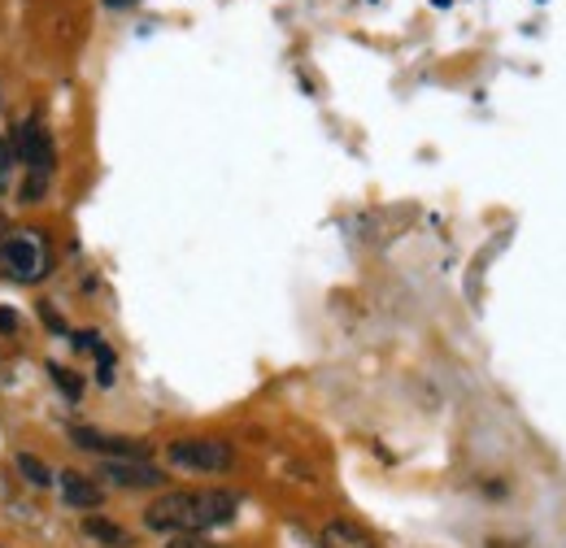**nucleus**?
<instances>
[{
    "instance_id": "1",
    "label": "nucleus",
    "mask_w": 566,
    "mask_h": 548,
    "mask_svg": "<svg viewBox=\"0 0 566 548\" xmlns=\"http://www.w3.org/2000/svg\"><path fill=\"white\" fill-rule=\"evenodd\" d=\"M240 500L227 487L201 492H161L144 505V527L157 536H206L210 527H227L235 518Z\"/></svg>"
},
{
    "instance_id": "2",
    "label": "nucleus",
    "mask_w": 566,
    "mask_h": 548,
    "mask_svg": "<svg viewBox=\"0 0 566 548\" xmlns=\"http://www.w3.org/2000/svg\"><path fill=\"white\" fill-rule=\"evenodd\" d=\"M13 152H18V161H27V170H31L22 197H27V201H40L44 188H49V175H53V136L40 127V118H27V123L13 131Z\"/></svg>"
},
{
    "instance_id": "3",
    "label": "nucleus",
    "mask_w": 566,
    "mask_h": 548,
    "mask_svg": "<svg viewBox=\"0 0 566 548\" xmlns=\"http://www.w3.org/2000/svg\"><path fill=\"white\" fill-rule=\"evenodd\" d=\"M166 462L188 475H222L235 466V449L227 440H170Z\"/></svg>"
},
{
    "instance_id": "4",
    "label": "nucleus",
    "mask_w": 566,
    "mask_h": 548,
    "mask_svg": "<svg viewBox=\"0 0 566 548\" xmlns=\"http://www.w3.org/2000/svg\"><path fill=\"white\" fill-rule=\"evenodd\" d=\"M0 274L13 283H40L49 274V249L44 235L27 231V235H4L0 240Z\"/></svg>"
},
{
    "instance_id": "5",
    "label": "nucleus",
    "mask_w": 566,
    "mask_h": 548,
    "mask_svg": "<svg viewBox=\"0 0 566 548\" xmlns=\"http://www.w3.org/2000/svg\"><path fill=\"white\" fill-rule=\"evenodd\" d=\"M101 479L127 492H144V487H161L166 471H157L148 457H114V462H101Z\"/></svg>"
},
{
    "instance_id": "6",
    "label": "nucleus",
    "mask_w": 566,
    "mask_h": 548,
    "mask_svg": "<svg viewBox=\"0 0 566 548\" xmlns=\"http://www.w3.org/2000/svg\"><path fill=\"white\" fill-rule=\"evenodd\" d=\"M71 440L83 453H96L105 462H114V457H148V444L127 440V435H105L96 426H71Z\"/></svg>"
},
{
    "instance_id": "7",
    "label": "nucleus",
    "mask_w": 566,
    "mask_h": 548,
    "mask_svg": "<svg viewBox=\"0 0 566 548\" xmlns=\"http://www.w3.org/2000/svg\"><path fill=\"white\" fill-rule=\"evenodd\" d=\"M318 548H379V540L366 527H357L354 518H332L318 536Z\"/></svg>"
},
{
    "instance_id": "8",
    "label": "nucleus",
    "mask_w": 566,
    "mask_h": 548,
    "mask_svg": "<svg viewBox=\"0 0 566 548\" xmlns=\"http://www.w3.org/2000/svg\"><path fill=\"white\" fill-rule=\"evenodd\" d=\"M57 487H62L66 505L83 509V514H87V509L96 514V509H101V500H105V492L96 487V479H87V475H78V471H62V483H57Z\"/></svg>"
},
{
    "instance_id": "9",
    "label": "nucleus",
    "mask_w": 566,
    "mask_h": 548,
    "mask_svg": "<svg viewBox=\"0 0 566 548\" xmlns=\"http://www.w3.org/2000/svg\"><path fill=\"white\" fill-rule=\"evenodd\" d=\"M83 536L105 548H132V531H123L114 518H101V514H87L83 518Z\"/></svg>"
},
{
    "instance_id": "10",
    "label": "nucleus",
    "mask_w": 566,
    "mask_h": 548,
    "mask_svg": "<svg viewBox=\"0 0 566 548\" xmlns=\"http://www.w3.org/2000/svg\"><path fill=\"white\" fill-rule=\"evenodd\" d=\"M74 348H83V352L96 357V379L109 388V383H114V352L105 348V340H101L96 331H83V336H74Z\"/></svg>"
},
{
    "instance_id": "11",
    "label": "nucleus",
    "mask_w": 566,
    "mask_h": 548,
    "mask_svg": "<svg viewBox=\"0 0 566 548\" xmlns=\"http://www.w3.org/2000/svg\"><path fill=\"white\" fill-rule=\"evenodd\" d=\"M18 471H22V479L31 483V487H53V471L40 457H31V453H18Z\"/></svg>"
},
{
    "instance_id": "12",
    "label": "nucleus",
    "mask_w": 566,
    "mask_h": 548,
    "mask_svg": "<svg viewBox=\"0 0 566 548\" xmlns=\"http://www.w3.org/2000/svg\"><path fill=\"white\" fill-rule=\"evenodd\" d=\"M49 375L57 379V388H62L71 401H78V397H83V383H78V375H74V370H66V366H49Z\"/></svg>"
},
{
    "instance_id": "13",
    "label": "nucleus",
    "mask_w": 566,
    "mask_h": 548,
    "mask_svg": "<svg viewBox=\"0 0 566 548\" xmlns=\"http://www.w3.org/2000/svg\"><path fill=\"white\" fill-rule=\"evenodd\" d=\"M166 548H218V545H210L206 536H170Z\"/></svg>"
},
{
    "instance_id": "14",
    "label": "nucleus",
    "mask_w": 566,
    "mask_h": 548,
    "mask_svg": "<svg viewBox=\"0 0 566 548\" xmlns=\"http://www.w3.org/2000/svg\"><path fill=\"white\" fill-rule=\"evenodd\" d=\"M0 331L9 336V331H18V318H13V309L9 305H0Z\"/></svg>"
},
{
    "instance_id": "15",
    "label": "nucleus",
    "mask_w": 566,
    "mask_h": 548,
    "mask_svg": "<svg viewBox=\"0 0 566 548\" xmlns=\"http://www.w3.org/2000/svg\"><path fill=\"white\" fill-rule=\"evenodd\" d=\"M44 327H53V331H66V323L53 314V305H44Z\"/></svg>"
},
{
    "instance_id": "16",
    "label": "nucleus",
    "mask_w": 566,
    "mask_h": 548,
    "mask_svg": "<svg viewBox=\"0 0 566 548\" xmlns=\"http://www.w3.org/2000/svg\"><path fill=\"white\" fill-rule=\"evenodd\" d=\"M4 235H9V218L0 213V240H4Z\"/></svg>"
},
{
    "instance_id": "17",
    "label": "nucleus",
    "mask_w": 566,
    "mask_h": 548,
    "mask_svg": "<svg viewBox=\"0 0 566 548\" xmlns=\"http://www.w3.org/2000/svg\"><path fill=\"white\" fill-rule=\"evenodd\" d=\"M109 4H114V9H118V4H136V0H109Z\"/></svg>"
}]
</instances>
